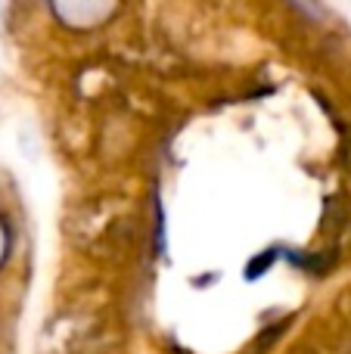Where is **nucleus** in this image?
<instances>
[{
	"label": "nucleus",
	"mask_w": 351,
	"mask_h": 354,
	"mask_svg": "<svg viewBox=\"0 0 351 354\" xmlns=\"http://www.w3.org/2000/svg\"><path fill=\"white\" fill-rule=\"evenodd\" d=\"M118 0H53L56 16L72 28H93L115 12Z\"/></svg>",
	"instance_id": "f257e3e1"
},
{
	"label": "nucleus",
	"mask_w": 351,
	"mask_h": 354,
	"mask_svg": "<svg viewBox=\"0 0 351 354\" xmlns=\"http://www.w3.org/2000/svg\"><path fill=\"white\" fill-rule=\"evenodd\" d=\"M3 255H6V230L0 224V261H3Z\"/></svg>",
	"instance_id": "f03ea898"
}]
</instances>
